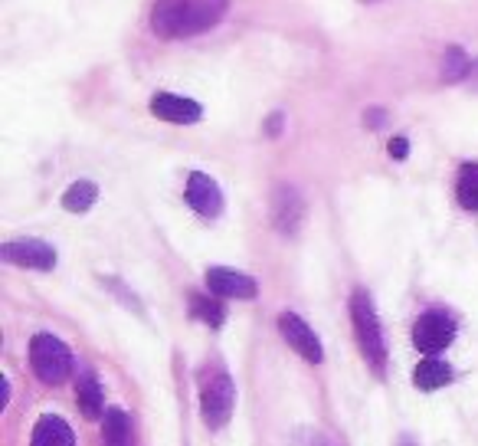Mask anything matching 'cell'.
I'll list each match as a JSON object with an SVG mask.
<instances>
[{
  "mask_svg": "<svg viewBox=\"0 0 478 446\" xmlns=\"http://www.w3.org/2000/svg\"><path fill=\"white\" fill-rule=\"evenodd\" d=\"M0 256L13 266H27V270H53L56 266V250L43 239H13L0 246Z\"/></svg>",
  "mask_w": 478,
  "mask_h": 446,
  "instance_id": "obj_6",
  "label": "cell"
},
{
  "mask_svg": "<svg viewBox=\"0 0 478 446\" xmlns=\"http://www.w3.org/2000/svg\"><path fill=\"white\" fill-rule=\"evenodd\" d=\"M151 112L164 121H174V125H190V121H200V115H204L200 102L184 96H171V92H158L151 98Z\"/></svg>",
  "mask_w": 478,
  "mask_h": 446,
  "instance_id": "obj_10",
  "label": "cell"
},
{
  "mask_svg": "<svg viewBox=\"0 0 478 446\" xmlns=\"http://www.w3.org/2000/svg\"><path fill=\"white\" fill-rule=\"evenodd\" d=\"M403 446H410V443H406V440H403Z\"/></svg>",
  "mask_w": 478,
  "mask_h": 446,
  "instance_id": "obj_24",
  "label": "cell"
},
{
  "mask_svg": "<svg viewBox=\"0 0 478 446\" xmlns=\"http://www.w3.org/2000/svg\"><path fill=\"white\" fill-rule=\"evenodd\" d=\"M367 121H370V129H381V121H383V112H370V115H367Z\"/></svg>",
  "mask_w": 478,
  "mask_h": 446,
  "instance_id": "obj_22",
  "label": "cell"
},
{
  "mask_svg": "<svg viewBox=\"0 0 478 446\" xmlns=\"http://www.w3.org/2000/svg\"><path fill=\"white\" fill-rule=\"evenodd\" d=\"M102 440L105 446H135V434H131V420L125 411L112 407L105 411V424H102Z\"/></svg>",
  "mask_w": 478,
  "mask_h": 446,
  "instance_id": "obj_14",
  "label": "cell"
},
{
  "mask_svg": "<svg viewBox=\"0 0 478 446\" xmlns=\"http://www.w3.org/2000/svg\"><path fill=\"white\" fill-rule=\"evenodd\" d=\"M233 403H236V387L229 381V374L227 371H213L200 387V411H204L207 426L220 430L227 424L229 414H233Z\"/></svg>",
  "mask_w": 478,
  "mask_h": 446,
  "instance_id": "obj_4",
  "label": "cell"
},
{
  "mask_svg": "<svg viewBox=\"0 0 478 446\" xmlns=\"http://www.w3.org/2000/svg\"><path fill=\"white\" fill-rule=\"evenodd\" d=\"M272 210H275V227L282 230V233H295V230H298V220H302V197L295 194L292 187L282 184L275 191Z\"/></svg>",
  "mask_w": 478,
  "mask_h": 446,
  "instance_id": "obj_12",
  "label": "cell"
},
{
  "mask_svg": "<svg viewBox=\"0 0 478 446\" xmlns=\"http://www.w3.org/2000/svg\"><path fill=\"white\" fill-rule=\"evenodd\" d=\"M96 200H98V187L92 184V181H76V184L63 194V207L69 210V214H86Z\"/></svg>",
  "mask_w": 478,
  "mask_h": 446,
  "instance_id": "obj_16",
  "label": "cell"
},
{
  "mask_svg": "<svg viewBox=\"0 0 478 446\" xmlns=\"http://www.w3.org/2000/svg\"><path fill=\"white\" fill-rule=\"evenodd\" d=\"M30 364L43 384H63L69 378V371H73V355L56 335L40 332L30 341Z\"/></svg>",
  "mask_w": 478,
  "mask_h": 446,
  "instance_id": "obj_3",
  "label": "cell"
},
{
  "mask_svg": "<svg viewBox=\"0 0 478 446\" xmlns=\"http://www.w3.org/2000/svg\"><path fill=\"white\" fill-rule=\"evenodd\" d=\"M279 332H282L285 341H289V345H292V348L298 351L305 361L318 364V361L325 358V351H321V341H318V335L308 325H305V318H298L295 312H282V316H279Z\"/></svg>",
  "mask_w": 478,
  "mask_h": 446,
  "instance_id": "obj_7",
  "label": "cell"
},
{
  "mask_svg": "<svg viewBox=\"0 0 478 446\" xmlns=\"http://www.w3.org/2000/svg\"><path fill=\"white\" fill-rule=\"evenodd\" d=\"M229 0H158L151 11V30L161 40H184L217 27L227 17Z\"/></svg>",
  "mask_w": 478,
  "mask_h": 446,
  "instance_id": "obj_1",
  "label": "cell"
},
{
  "mask_svg": "<svg viewBox=\"0 0 478 446\" xmlns=\"http://www.w3.org/2000/svg\"><path fill=\"white\" fill-rule=\"evenodd\" d=\"M187 204L200 214V217H220L223 210V194H220L217 181L204 171H194L187 177Z\"/></svg>",
  "mask_w": 478,
  "mask_h": 446,
  "instance_id": "obj_8",
  "label": "cell"
},
{
  "mask_svg": "<svg viewBox=\"0 0 478 446\" xmlns=\"http://www.w3.org/2000/svg\"><path fill=\"white\" fill-rule=\"evenodd\" d=\"M456 338V322L446 316V312H426V316L416 318L413 325V345L426 355H436L452 345Z\"/></svg>",
  "mask_w": 478,
  "mask_h": 446,
  "instance_id": "obj_5",
  "label": "cell"
},
{
  "mask_svg": "<svg viewBox=\"0 0 478 446\" xmlns=\"http://www.w3.org/2000/svg\"><path fill=\"white\" fill-rule=\"evenodd\" d=\"M351 322H354L360 355L370 361V368L381 374L383 364H387V341H383L381 318L374 312V299L367 295V289H354V295H351Z\"/></svg>",
  "mask_w": 478,
  "mask_h": 446,
  "instance_id": "obj_2",
  "label": "cell"
},
{
  "mask_svg": "<svg viewBox=\"0 0 478 446\" xmlns=\"http://www.w3.org/2000/svg\"><path fill=\"white\" fill-rule=\"evenodd\" d=\"M76 401H79V411L89 417V420H96V417H102V407H105V397H102V387H98V381L92 378V374H86L82 381H79L76 387Z\"/></svg>",
  "mask_w": 478,
  "mask_h": 446,
  "instance_id": "obj_15",
  "label": "cell"
},
{
  "mask_svg": "<svg viewBox=\"0 0 478 446\" xmlns=\"http://www.w3.org/2000/svg\"><path fill=\"white\" fill-rule=\"evenodd\" d=\"M449 381H452V368L439 358L420 361L416 371H413V384L420 387V391H439V387H446Z\"/></svg>",
  "mask_w": 478,
  "mask_h": 446,
  "instance_id": "obj_13",
  "label": "cell"
},
{
  "mask_svg": "<svg viewBox=\"0 0 478 446\" xmlns=\"http://www.w3.org/2000/svg\"><path fill=\"white\" fill-rule=\"evenodd\" d=\"M364 4H374V0H364Z\"/></svg>",
  "mask_w": 478,
  "mask_h": 446,
  "instance_id": "obj_23",
  "label": "cell"
},
{
  "mask_svg": "<svg viewBox=\"0 0 478 446\" xmlns=\"http://www.w3.org/2000/svg\"><path fill=\"white\" fill-rule=\"evenodd\" d=\"M207 286H210V293L223 295V299H256V293H259V286H256L252 276L227 270V266L207 270Z\"/></svg>",
  "mask_w": 478,
  "mask_h": 446,
  "instance_id": "obj_9",
  "label": "cell"
},
{
  "mask_svg": "<svg viewBox=\"0 0 478 446\" xmlns=\"http://www.w3.org/2000/svg\"><path fill=\"white\" fill-rule=\"evenodd\" d=\"M468 73H472V59L466 56V50L462 46H449L446 53H443V79L446 82H459Z\"/></svg>",
  "mask_w": 478,
  "mask_h": 446,
  "instance_id": "obj_18",
  "label": "cell"
},
{
  "mask_svg": "<svg viewBox=\"0 0 478 446\" xmlns=\"http://www.w3.org/2000/svg\"><path fill=\"white\" fill-rule=\"evenodd\" d=\"M456 194H459V204H462V207L478 214V164H462Z\"/></svg>",
  "mask_w": 478,
  "mask_h": 446,
  "instance_id": "obj_17",
  "label": "cell"
},
{
  "mask_svg": "<svg viewBox=\"0 0 478 446\" xmlns=\"http://www.w3.org/2000/svg\"><path fill=\"white\" fill-rule=\"evenodd\" d=\"M190 312H194V318H200V322H207L210 328H220L223 325V318H227V309L217 302V299H207V295H190Z\"/></svg>",
  "mask_w": 478,
  "mask_h": 446,
  "instance_id": "obj_19",
  "label": "cell"
},
{
  "mask_svg": "<svg viewBox=\"0 0 478 446\" xmlns=\"http://www.w3.org/2000/svg\"><path fill=\"white\" fill-rule=\"evenodd\" d=\"M30 446H76V434H73V426L66 424L63 417L46 414L33 426Z\"/></svg>",
  "mask_w": 478,
  "mask_h": 446,
  "instance_id": "obj_11",
  "label": "cell"
},
{
  "mask_svg": "<svg viewBox=\"0 0 478 446\" xmlns=\"http://www.w3.org/2000/svg\"><path fill=\"white\" fill-rule=\"evenodd\" d=\"M390 154L397 158V161H403V158L410 154V142H406V138H393V142H390Z\"/></svg>",
  "mask_w": 478,
  "mask_h": 446,
  "instance_id": "obj_20",
  "label": "cell"
},
{
  "mask_svg": "<svg viewBox=\"0 0 478 446\" xmlns=\"http://www.w3.org/2000/svg\"><path fill=\"white\" fill-rule=\"evenodd\" d=\"M279 131H282V115H272V119H269V135L275 138Z\"/></svg>",
  "mask_w": 478,
  "mask_h": 446,
  "instance_id": "obj_21",
  "label": "cell"
}]
</instances>
